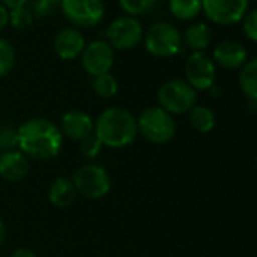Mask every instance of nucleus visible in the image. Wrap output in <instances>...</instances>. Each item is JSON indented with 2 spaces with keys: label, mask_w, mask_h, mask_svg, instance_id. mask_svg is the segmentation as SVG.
<instances>
[{
  "label": "nucleus",
  "mask_w": 257,
  "mask_h": 257,
  "mask_svg": "<svg viewBox=\"0 0 257 257\" xmlns=\"http://www.w3.org/2000/svg\"><path fill=\"white\" fill-rule=\"evenodd\" d=\"M18 149L36 161H48L60 154L63 136L60 128L45 117H32L17 130Z\"/></svg>",
  "instance_id": "f257e3e1"
},
{
  "label": "nucleus",
  "mask_w": 257,
  "mask_h": 257,
  "mask_svg": "<svg viewBox=\"0 0 257 257\" xmlns=\"http://www.w3.org/2000/svg\"><path fill=\"white\" fill-rule=\"evenodd\" d=\"M93 134L102 146L113 149L130 146L139 134L137 117L123 107L105 108L95 120Z\"/></svg>",
  "instance_id": "f03ea898"
},
{
  "label": "nucleus",
  "mask_w": 257,
  "mask_h": 257,
  "mask_svg": "<svg viewBox=\"0 0 257 257\" xmlns=\"http://www.w3.org/2000/svg\"><path fill=\"white\" fill-rule=\"evenodd\" d=\"M139 133L154 145H166L176 134V123L173 116L158 107L145 108L137 117Z\"/></svg>",
  "instance_id": "7ed1b4c3"
},
{
  "label": "nucleus",
  "mask_w": 257,
  "mask_h": 257,
  "mask_svg": "<svg viewBox=\"0 0 257 257\" xmlns=\"http://www.w3.org/2000/svg\"><path fill=\"white\" fill-rule=\"evenodd\" d=\"M145 47L146 51L160 59L173 57L179 53L182 47V35L176 26L167 21L154 23L145 33Z\"/></svg>",
  "instance_id": "20e7f679"
},
{
  "label": "nucleus",
  "mask_w": 257,
  "mask_h": 257,
  "mask_svg": "<svg viewBox=\"0 0 257 257\" xmlns=\"http://www.w3.org/2000/svg\"><path fill=\"white\" fill-rule=\"evenodd\" d=\"M160 107L167 113L184 114L197 104V92L181 78H173L161 84L157 93Z\"/></svg>",
  "instance_id": "39448f33"
},
{
  "label": "nucleus",
  "mask_w": 257,
  "mask_h": 257,
  "mask_svg": "<svg viewBox=\"0 0 257 257\" xmlns=\"http://www.w3.org/2000/svg\"><path fill=\"white\" fill-rule=\"evenodd\" d=\"M71 181L77 193L89 200H99L105 197L111 188V179L108 172L93 163L84 164L77 169Z\"/></svg>",
  "instance_id": "423d86ee"
},
{
  "label": "nucleus",
  "mask_w": 257,
  "mask_h": 257,
  "mask_svg": "<svg viewBox=\"0 0 257 257\" xmlns=\"http://www.w3.org/2000/svg\"><path fill=\"white\" fill-rule=\"evenodd\" d=\"M143 33L145 30L142 23L131 15H123L113 20L105 30L107 42L113 47V50L120 51L136 48L143 39Z\"/></svg>",
  "instance_id": "0eeeda50"
},
{
  "label": "nucleus",
  "mask_w": 257,
  "mask_h": 257,
  "mask_svg": "<svg viewBox=\"0 0 257 257\" xmlns=\"http://www.w3.org/2000/svg\"><path fill=\"white\" fill-rule=\"evenodd\" d=\"M185 81L196 90H209L215 81V63L205 51H193L185 60Z\"/></svg>",
  "instance_id": "6e6552de"
},
{
  "label": "nucleus",
  "mask_w": 257,
  "mask_h": 257,
  "mask_svg": "<svg viewBox=\"0 0 257 257\" xmlns=\"http://www.w3.org/2000/svg\"><path fill=\"white\" fill-rule=\"evenodd\" d=\"M59 6L65 18L77 27H93L105 14L102 0H60Z\"/></svg>",
  "instance_id": "1a4fd4ad"
},
{
  "label": "nucleus",
  "mask_w": 257,
  "mask_h": 257,
  "mask_svg": "<svg viewBox=\"0 0 257 257\" xmlns=\"http://www.w3.org/2000/svg\"><path fill=\"white\" fill-rule=\"evenodd\" d=\"M250 0H202V12L218 26L239 23L248 12Z\"/></svg>",
  "instance_id": "9d476101"
},
{
  "label": "nucleus",
  "mask_w": 257,
  "mask_h": 257,
  "mask_svg": "<svg viewBox=\"0 0 257 257\" xmlns=\"http://www.w3.org/2000/svg\"><path fill=\"white\" fill-rule=\"evenodd\" d=\"M80 57L83 69L92 77L110 72L114 65V50L104 39H96L86 44Z\"/></svg>",
  "instance_id": "9b49d317"
},
{
  "label": "nucleus",
  "mask_w": 257,
  "mask_h": 257,
  "mask_svg": "<svg viewBox=\"0 0 257 257\" xmlns=\"http://www.w3.org/2000/svg\"><path fill=\"white\" fill-rule=\"evenodd\" d=\"M93 119L81 110H69L62 116L60 133L71 142H81L87 136L93 134Z\"/></svg>",
  "instance_id": "f8f14e48"
},
{
  "label": "nucleus",
  "mask_w": 257,
  "mask_h": 257,
  "mask_svg": "<svg viewBox=\"0 0 257 257\" xmlns=\"http://www.w3.org/2000/svg\"><path fill=\"white\" fill-rule=\"evenodd\" d=\"M84 47H86V39L83 33L75 27L60 29L53 39V50L63 60L77 59Z\"/></svg>",
  "instance_id": "ddd939ff"
},
{
  "label": "nucleus",
  "mask_w": 257,
  "mask_h": 257,
  "mask_svg": "<svg viewBox=\"0 0 257 257\" xmlns=\"http://www.w3.org/2000/svg\"><path fill=\"white\" fill-rule=\"evenodd\" d=\"M212 60L224 69H241L248 60V51L241 42L226 39L215 45Z\"/></svg>",
  "instance_id": "4468645a"
},
{
  "label": "nucleus",
  "mask_w": 257,
  "mask_h": 257,
  "mask_svg": "<svg viewBox=\"0 0 257 257\" xmlns=\"http://www.w3.org/2000/svg\"><path fill=\"white\" fill-rule=\"evenodd\" d=\"M29 158L17 149L0 154V178L8 182H18L29 175Z\"/></svg>",
  "instance_id": "2eb2a0df"
},
{
  "label": "nucleus",
  "mask_w": 257,
  "mask_h": 257,
  "mask_svg": "<svg viewBox=\"0 0 257 257\" xmlns=\"http://www.w3.org/2000/svg\"><path fill=\"white\" fill-rule=\"evenodd\" d=\"M77 190L69 178H56L48 188V202L57 209H66L77 200Z\"/></svg>",
  "instance_id": "dca6fc26"
},
{
  "label": "nucleus",
  "mask_w": 257,
  "mask_h": 257,
  "mask_svg": "<svg viewBox=\"0 0 257 257\" xmlns=\"http://www.w3.org/2000/svg\"><path fill=\"white\" fill-rule=\"evenodd\" d=\"M181 35L182 44H185L191 51H205L212 41V30L206 23H194Z\"/></svg>",
  "instance_id": "f3484780"
},
{
  "label": "nucleus",
  "mask_w": 257,
  "mask_h": 257,
  "mask_svg": "<svg viewBox=\"0 0 257 257\" xmlns=\"http://www.w3.org/2000/svg\"><path fill=\"white\" fill-rule=\"evenodd\" d=\"M241 92L250 99L257 101V59H248L239 71L238 77Z\"/></svg>",
  "instance_id": "a211bd4d"
},
{
  "label": "nucleus",
  "mask_w": 257,
  "mask_h": 257,
  "mask_svg": "<svg viewBox=\"0 0 257 257\" xmlns=\"http://www.w3.org/2000/svg\"><path fill=\"white\" fill-rule=\"evenodd\" d=\"M188 122L193 130L202 134H206V133H211L215 126V114L209 107L196 104L188 111Z\"/></svg>",
  "instance_id": "6ab92c4d"
},
{
  "label": "nucleus",
  "mask_w": 257,
  "mask_h": 257,
  "mask_svg": "<svg viewBox=\"0 0 257 257\" xmlns=\"http://www.w3.org/2000/svg\"><path fill=\"white\" fill-rule=\"evenodd\" d=\"M169 9L176 20H194L202 12V0H169Z\"/></svg>",
  "instance_id": "aec40b11"
},
{
  "label": "nucleus",
  "mask_w": 257,
  "mask_h": 257,
  "mask_svg": "<svg viewBox=\"0 0 257 257\" xmlns=\"http://www.w3.org/2000/svg\"><path fill=\"white\" fill-rule=\"evenodd\" d=\"M93 90L98 96L104 99H110L117 95L119 92V83L114 75L110 72L101 74L98 77H93Z\"/></svg>",
  "instance_id": "412c9836"
},
{
  "label": "nucleus",
  "mask_w": 257,
  "mask_h": 257,
  "mask_svg": "<svg viewBox=\"0 0 257 257\" xmlns=\"http://www.w3.org/2000/svg\"><path fill=\"white\" fill-rule=\"evenodd\" d=\"M17 54L12 44L3 38H0V77L8 75L15 66Z\"/></svg>",
  "instance_id": "4be33fe9"
},
{
  "label": "nucleus",
  "mask_w": 257,
  "mask_h": 257,
  "mask_svg": "<svg viewBox=\"0 0 257 257\" xmlns=\"http://www.w3.org/2000/svg\"><path fill=\"white\" fill-rule=\"evenodd\" d=\"M33 18L35 15L32 9H29L27 6H21V8H15L9 11V24L17 30H24L30 27L33 23Z\"/></svg>",
  "instance_id": "5701e85b"
},
{
  "label": "nucleus",
  "mask_w": 257,
  "mask_h": 257,
  "mask_svg": "<svg viewBox=\"0 0 257 257\" xmlns=\"http://www.w3.org/2000/svg\"><path fill=\"white\" fill-rule=\"evenodd\" d=\"M157 2L158 0H119V6L126 12V15L139 17L149 12L157 5Z\"/></svg>",
  "instance_id": "b1692460"
},
{
  "label": "nucleus",
  "mask_w": 257,
  "mask_h": 257,
  "mask_svg": "<svg viewBox=\"0 0 257 257\" xmlns=\"http://www.w3.org/2000/svg\"><path fill=\"white\" fill-rule=\"evenodd\" d=\"M80 143V151H81V154L86 157V158H95V157H98L99 155V152L102 151V145H101V142L96 139V136L95 134H90V136H87L86 139H83L81 142H78Z\"/></svg>",
  "instance_id": "393cba45"
},
{
  "label": "nucleus",
  "mask_w": 257,
  "mask_h": 257,
  "mask_svg": "<svg viewBox=\"0 0 257 257\" xmlns=\"http://www.w3.org/2000/svg\"><path fill=\"white\" fill-rule=\"evenodd\" d=\"M18 148V137H17V130L12 126H0V151H12Z\"/></svg>",
  "instance_id": "a878e982"
},
{
  "label": "nucleus",
  "mask_w": 257,
  "mask_h": 257,
  "mask_svg": "<svg viewBox=\"0 0 257 257\" xmlns=\"http://www.w3.org/2000/svg\"><path fill=\"white\" fill-rule=\"evenodd\" d=\"M242 21V30L245 33V36L251 41V42H256L257 41V11L256 9H250L244 18L241 20Z\"/></svg>",
  "instance_id": "bb28decb"
},
{
  "label": "nucleus",
  "mask_w": 257,
  "mask_h": 257,
  "mask_svg": "<svg viewBox=\"0 0 257 257\" xmlns=\"http://www.w3.org/2000/svg\"><path fill=\"white\" fill-rule=\"evenodd\" d=\"M57 6H59L57 0H35L32 12H33V15L44 18V17H48L51 12H54V9Z\"/></svg>",
  "instance_id": "cd10ccee"
},
{
  "label": "nucleus",
  "mask_w": 257,
  "mask_h": 257,
  "mask_svg": "<svg viewBox=\"0 0 257 257\" xmlns=\"http://www.w3.org/2000/svg\"><path fill=\"white\" fill-rule=\"evenodd\" d=\"M8 24H9V9L0 3V32L5 30Z\"/></svg>",
  "instance_id": "c85d7f7f"
},
{
  "label": "nucleus",
  "mask_w": 257,
  "mask_h": 257,
  "mask_svg": "<svg viewBox=\"0 0 257 257\" xmlns=\"http://www.w3.org/2000/svg\"><path fill=\"white\" fill-rule=\"evenodd\" d=\"M2 5L5 8H8L9 11L11 9H15V8H21V6H26L30 0H0Z\"/></svg>",
  "instance_id": "c756f323"
},
{
  "label": "nucleus",
  "mask_w": 257,
  "mask_h": 257,
  "mask_svg": "<svg viewBox=\"0 0 257 257\" xmlns=\"http://www.w3.org/2000/svg\"><path fill=\"white\" fill-rule=\"evenodd\" d=\"M11 257H38L36 256V253L35 251H32V250H29V248H26V247H21V248H17Z\"/></svg>",
  "instance_id": "7c9ffc66"
},
{
  "label": "nucleus",
  "mask_w": 257,
  "mask_h": 257,
  "mask_svg": "<svg viewBox=\"0 0 257 257\" xmlns=\"http://www.w3.org/2000/svg\"><path fill=\"white\" fill-rule=\"evenodd\" d=\"M5 239H6V227H5L3 221L0 220V247L5 242Z\"/></svg>",
  "instance_id": "2f4dec72"
},
{
  "label": "nucleus",
  "mask_w": 257,
  "mask_h": 257,
  "mask_svg": "<svg viewBox=\"0 0 257 257\" xmlns=\"http://www.w3.org/2000/svg\"><path fill=\"white\" fill-rule=\"evenodd\" d=\"M57 2H59V5H60V0H57Z\"/></svg>",
  "instance_id": "473e14b6"
}]
</instances>
